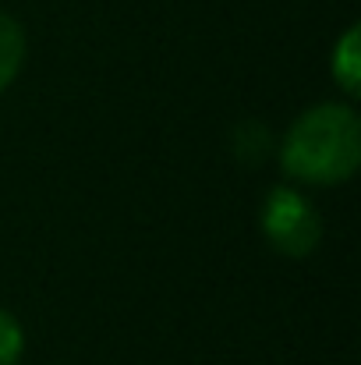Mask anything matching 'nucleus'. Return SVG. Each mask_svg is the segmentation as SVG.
<instances>
[{"label":"nucleus","instance_id":"obj_3","mask_svg":"<svg viewBox=\"0 0 361 365\" xmlns=\"http://www.w3.org/2000/svg\"><path fill=\"white\" fill-rule=\"evenodd\" d=\"M333 78L340 82V89H344L347 96H358L361 93V32H358V25H351V29L340 36L337 50H333Z\"/></svg>","mask_w":361,"mask_h":365},{"label":"nucleus","instance_id":"obj_1","mask_svg":"<svg viewBox=\"0 0 361 365\" xmlns=\"http://www.w3.org/2000/svg\"><path fill=\"white\" fill-rule=\"evenodd\" d=\"M361 163V121L355 107L319 103L287 128L280 167L305 185H340Z\"/></svg>","mask_w":361,"mask_h":365},{"label":"nucleus","instance_id":"obj_5","mask_svg":"<svg viewBox=\"0 0 361 365\" xmlns=\"http://www.w3.org/2000/svg\"><path fill=\"white\" fill-rule=\"evenodd\" d=\"M21 351H25V330L7 309H0V365H18Z\"/></svg>","mask_w":361,"mask_h":365},{"label":"nucleus","instance_id":"obj_2","mask_svg":"<svg viewBox=\"0 0 361 365\" xmlns=\"http://www.w3.org/2000/svg\"><path fill=\"white\" fill-rule=\"evenodd\" d=\"M262 235L280 255L305 259L323 242V220L315 206L294 188H273L262 202Z\"/></svg>","mask_w":361,"mask_h":365},{"label":"nucleus","instance_id":"obj_4","mask_svg":"<svg viewBox=\"0 0 361 365\" xmlns=\"http://www.w3.org/2000/svg\"><path fill=\"white\" fill-rule=\"evenodd\" d=\"M21 64H25V32L11 14L0 11V93L18 78Z\"/></svg>","mask_w":361,"mask_h":365}]
</instances>
